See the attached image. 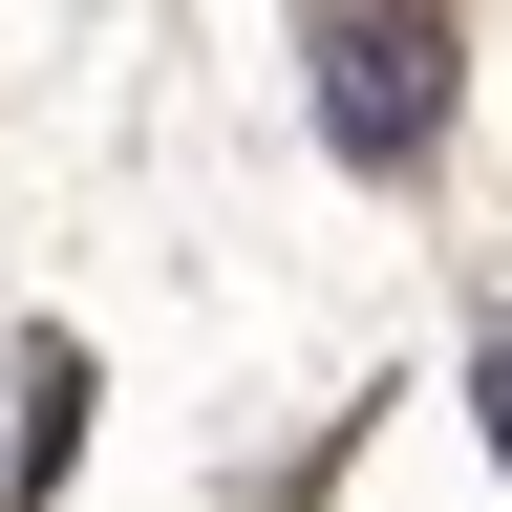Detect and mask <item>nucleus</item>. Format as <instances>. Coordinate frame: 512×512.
Here are the masks:
<instances>
[{
  "label": "nucleus",
  "mask_w": 512,
  "mask_h": 512,
  "mask_svg": "<svg viewBox=\"0 0 512 512\" xmlns=\"http://www.w3.org/2000/svg\"><path fill=\"white\" fill-rule=\"evenodd\" d=\"M470 406H491V448H512V342H470Z\"/></svg>",
  "instance_id": "nucleus-3"
},
{
  "label": "nucleus",
  "mask_w": 512,
  "mask_h": 512,
  "mask_svg": "<svg viewBox=\"0 0 512 512\" xmlns=\"http://www.w3.org/2000/svg\"><path fill=\"white\" fill-rule=\"evenodd\" d=\"M320 128H342V171H427V128H448V22L427 0H342L320 22Z\"/></svg>",
  "instance_id": "nucleus-1"
},
{
  "label": "nucleus",
  "mask_w": 512,
  "mask_h": 512,
  "mask_svg": "<svg viewBox=\"0 0 512 512\" xmlns=\"http://www.w3.org/2000/svg\"><path fill=\"white\" fill-rule=\"evenodd\" d=\"M64 448H86V363L43 342V363H22V491H64Z\"/></svg>",
  "instance_id": "nucleus-2"
}]
</instances>
